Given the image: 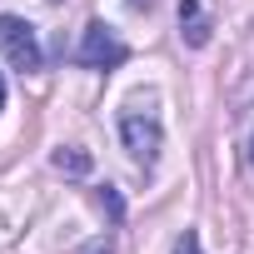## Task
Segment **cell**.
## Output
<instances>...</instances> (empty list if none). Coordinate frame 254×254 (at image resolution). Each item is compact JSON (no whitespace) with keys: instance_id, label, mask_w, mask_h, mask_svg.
I'll use <instances>...</instances> for the list:
<instances>
[{"instance_id":"obj_7","label":"cell","mask_w":254,"mask_h":254,"mask_svg":"<svg viewBox=\"0 0 254 254\" xmlns=\"http://www.w3.org/2000/svg\"><path fill=\"white\" fill-rule=\"evenodd\" d=\"M175 254H204V249H199V234H194V229H185V234L175 239Z\"/></svg>"},{"instance_id":"obj_8","label":"cell","mask_w":254,"mask_h":254,"mask_svg":"<svg viewBox=\"0 0 254 254\" xmlns=\"http://www.w3.org/2000/svg\"><path fill=\"white\" fill-rule=\"evenodd\" d=\"M80 254H110V239H95V244H85Z\"/></svg>"},{"instance_id":"obj_1","label":"cell","mask_w":254,"mask_h":254,"mask_svg":"<svg viewBox=\"0 0 254 254\" xmlns=\"http://www.w3.org/2000/svg\"><path fill=\"white\" fill-rule=\"evenodd\" d=\"M120 140H125V150H130V160L135 165H155L160 160V145H165V130H160V120L150 115V110H125L120 115Z\"/></svg>"},{"instance_id":"obj_9","label":"cell","mask_w":254,"mask_h":254,"mask_svg":"<svg viewBox=\"0 0 254 254\" xmlns=\"http://www.w3.org/2000/svg\"><path fill=\"white\" fill-rule=\"evenodd\" d=\"M125 5H130V10H150V5H155V0H125Z\"/></svg>"},{"instance_id":"obj_6","label":"cell","mask_w":254,"mask_h":254,"mask_svg":"<svg viewBox=\"0 0 254 254\" xmlns=\"http://www.w3.org/2000/svg\"><path fill=\"white\" fill-rule=\"evenodd\" d=\"M95 204H100L110 219H120V214H125V204H120V194H115L110 185H105V190H95Z\"/></svg>"},{"instance_id":"obj_2","label":"cell","mask_w":254,"mask_h":254,"mask_svg":"<svg viewBox=\"0 0 254 254\" xmlns=\"http://www.w3.org/2000/svg\"><path fill=\"white\" fill-rule=\"evenodd\" d=\"M85 70H120L130 60V45H125L105 20H90L85 25V40H80V55H75Z\"/></svg>"},{"instance_id":"obj_10","label":"cell","mask_w":254,"mask_h":254,"mask_svg":"<svg viewBox=\"0 0 254 254\" xmlns=\"http://www.w3.org/2000/svg\"><path fill=\"white\" fill-rule=\"evenodd\" d=\"M244 165L254 170V135H249V150H244Z\"/></svg>"},{"instance_id":"obj_5","label":"cell","mask_w":254,"mask_h":254,"mask_svg":"<svg viewBox=\"0 0 254 254\" xmlns=\"http://www.w3.org/2000/svg\"><path fill=\"white\" fill-rule=\"evenodd\" d=\"M50 165H55L60 175H70V180H85L95 160H90L85 150H75V145H70V150H55V155H50Z\"/></svg>"},{"instance_id":"obj_12","label":"cell","mask_w":254,"mask_h":254,"mask_svg":"<svg viewBox=\"0 0 254 254\" xmlns=\"http://www.w3.org/2000/svg\"><path fill=\"white\" fill-rule=\"evenodd\" d=\"M50 5H60V0H50Z\"/></svg>"},{"instance_id":"obj_4","label":"cell","mask_w":254,"mask_h":254,"mask_svg":"<svg viewBox=\"0 0 254 254\" xmlns=\"http://www.w3.org/2000/svg\"><path fill=\"white\" fill-rule=\"evenodd\" d=\"M180 35H185L190 45H204V40H209V20H204V10H199V0H180Z\"/></svg>"},{"instance_id":"obj_11","label":"cell","mask_w":254,"mask_h":254,"mask_svg":"<svg viewBox=\"0 0 254 254\" xmlns=\"http://www.w3.org/2000/svg\"><path fill=\"white\" fill-rule=\"evenodd\" d=\"M0 105H5V80H0Z\"/></svg>"},{"instance_id":"obj_3","label":"cell","mask_w":254,"mask_h":254,"mask_svg":"<svg viewBox=\"0 0 254 254\" xmlns=\"http://www.w3.org/2000/svg\"><path fill=\"white\" fill-rule=\"evenodd\" d=\"M0 55H5L20 75H35V70H40V40H35V25H25L20 15H0Z\"/></svg>"}]
</instances>
